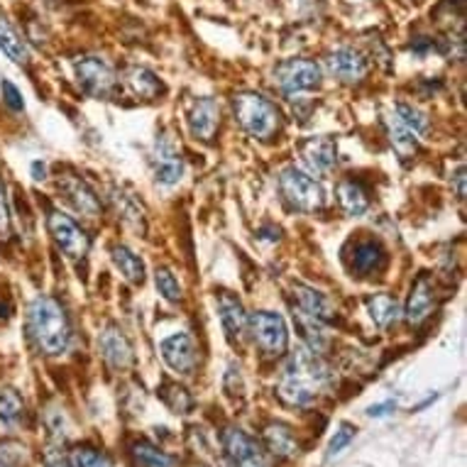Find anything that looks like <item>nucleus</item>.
Listing matches in <instances>:
<instances>
[{
	"label": "nucleus",
	"mask_w": 467,
	"mask_h": 467,
	"mask_svg": "<svg viewBox=\"0 0 467 467\" xmlns=\"http://www.w3.org/2000/svg\"><path fill=\"white\" fill-rule=\"evenodd\" d=\"M328 384V367L311 350H296L286 360L279 382V399L289 407H309Z\"/></svg>",
	"instance_id": "obj_1"
},
{
	"label": "nucleus",
	"mask_w": 467,
	"mask_h": 467,
	"mask_svg": "<svg viewBox=\"0 0 467 467\" xmlns=\"http://www.w3.org/2000/svg\"><path fill=\"white\" fill-rule=\"evenodd\" d=\"M30 336L44 355L57 357L69 350L71 328L67 313L49 296H37L30 306Z\"/></svg>",
	"instance_id": "obj_2"
},
{
	"label": "nucleus",
	"mask_w": 467,
	"mask_h": 467,
	"mask_svg": "<svg viewBox=\"0 0 467 467\" xmlns=\"http://www.w3.org/2000/svg\"><path fill=\"white\" fill-rule=\"evenodd\" d=\"M235 118L247 135L257 139H269L279 130L277 105L269 103L260 94H240L235 98Z\"/></svg>",
	"instance_id": "obj_3"
},
{
	"label": "nucleus",
	"mask_w": 467,
	"mask_h": 467,
	"mask_svg": "<svg viewBox=\"0 0 467 467\" xmlns=\"http://www.w3.org/2000/svg\"><path fill=\"white\" fill-rule=\"evenodd\" d=\"M279 189H282L284 199L292 206L299 208V211H306V213L319 211L323 206V199H326L320 184L313 176H309V174H303L301 169H296V166L282 169V174H279Z\"/></svg>",
	"instance_id": "obj_4"
},
{
	"label": "nucleus",
	"mask_w": 467,
	"mask_h": 467,
	"mask_svg": "<svg viewBox=\"0 0 467 467\" xmlns=\"http://www.w3.org/2000/svg\"><path fill=\"white\" fill-rule=\"evenodd\" d=\"M74 74L81 91L94 98H108L115 91V71L101 57H78L74 61Z\"/></svg>",
	"instance_id": "obj_5"
},
{
	"label": "nucleus",
	"mask_w": 467,
	"mask_h": 467,
	"mask_svg": "<svg viewBox=\"0 0 467 467\" xmlns=\"http://www.w3.org/2000/svg\"><path fill=\"white\" fill-rule=\"evenodd\" d=\"M223 448L230 467H269L265 450L240 428H225Z\"/></svg>",
	"instance_id": "obj_6"
},
{
	"label": "nucleus",
	"mask_w": 467,
	"mask_h": 467,
	"mask_svg": "<svg viewBox=\"0 0 467 467\" xmlns=\"http://www.w3.org/2000/svg\"><path fill=\"white\" fill-rule=\"evenodd\" d=\"M252 336L257 340V346L269 353V355H282L289 346V330L286 320L274 311H260L250 319Z\"/></svg>",
	"instance_id": "obj_7"
},
{
	"label": "nucleus",
	"mask_w": 467,
	"mask_h": 467,
	"mask_svg": "<svg viewBox=\"0 0 467 467\" xmlns=\"http://www.w3.org/2000/svg\"><path fill=\"white\" fill-rule=\"evenodd\" d=\"M274 81L286 95L303 94V91H311V88L319 86L320 69L316 67V61L289 59L279 64L277 71H274Z\"/></svg>",
	"instance_id": "obj_8"
},
{
	"label": "nucleus",
	"mask_w": 467,
	"mask_h": 467,
	"mask_svg": "<svg viewBox=\"0 0 467 467\" xmlns=\"http://www.w3.org/2000/svg\"><path fill=\"white\" fill-rule=\"evenodd\" d=\"M49 233L54 243L69 260H84L88 255V238L69 216H64L61 211L49 213Z\"/></svg>",
	"instance_id": "obj_9"
},
{
	"label": "nucleus",
	"mask_w": 467,
	"mask_h": 467,
	"mask_svg": "<svg viewBox=\"0 0 467 467\" xmlns=\"http://www.w3.org/2000/svg\"><path fill=\"white\" fill-rule=\"evenodd\" d=\"M152 174H155V182L162 184V186H174V184L182 182V152L174 145V139L166 138V135L157 139L155 149H152Z\"/></svg>",
	"instance_id": "obj_10"
},
{
	"label": "nucleus",
	"mask_w": 467,
	"mask_h": 467,
	"mask_svg": "<svg viewBox=\"0 0 467 467\" xmlns=\"http://www.w3.org/2000/svg\"><path fill=\"white\" fill-rule=\"evenodd\" d=\"M159 353L165 357V363L172 367L174 373L179 374H193L196 364H199V355H196V346L191 340L189 333H174V336L165 337Z\"/></svg>",
	"instance_id": "obj_11"
},
{
	"label": "nucleus",
	"mask_w": 467,
	"mask_h": 467,
	"mask_svg": "<svg viewBox=\"0 0 467 467\" xmlns=\"http://www.w3.org/2000/svg\"><path fill=\"white\" fill-rule=\"evenodd\" d=\"M98 350L112 370H128L132 364V346L118 326H108L98 337Z\"/></svg>",
	"instance_id": "obj_12"
},
{
	"label": "nucleus",
	"mask_w": 467,
	"mask_h": 467,
	"mask_svg": "<svg viewBox=\"0 0 467 467\" xmlns=\"http://www.w3.org/2000/svg\"><path fill=\"white\" fill-rule=\"evenodd\" d=\"M326 67L337 81L343 84H355L364 76L367 71V61L363 59V54L353 49V47H337L336 52H330L326 57Z\"/></svg>",
	"instance_id": "obj_13"
},
{
	"label": "nucleus",
	"mask_w": 467,
	"mask_h": 467,
	"mask_svg": "<svg viewBox=\"0 0 467 467\" xmlns=\"http://www.w3.org/2000/svg\"><path fill=\"white\" fill-rule=\"evenodd\" d=\"M303 165L311 169L316 176H326V174L336 166L337 149L336 142L330 138H311L309 142H303L301 148Z\"/></svg>",
	"instance_id": "obj_14"
},
{
	"label": "nucleus",
	"mask_w": 467,
	"mask_h": 467,
	"mask_svg": "<svg viewBox=\"0 0 467 467\" xmlns=\"http://www.w3.org/2000/svg\"><path fill=\"white\" fill-rule=\"evenodd\" d=\"M61 186V193H64V199L69 203L76 213L86 218H95L98 216V211H101V203L95 199V193L91 191L86 182H81L76 176H67V179H61L59 182Z\"/></svg>",
	"instance_id": "obj_15"
},
{
	"label": "nucleus",
	"mask_w": 467,
	"mask_h": 467,
	"mask_svg": "<svg viewBox=\"0 0 467 467\" xmlns=\"http://www.w3.org/2000/svg\"><path fill=\"white\" fill-rule=\"evenodd\" d=\"M218 103L213 98H199L189 112L191 135L196 139H211L218 128Z\"/></svg>",
	"instance_id": "obj_16"
},
{
	"label": "nucleus",
	"mask_w": 467,
	"mask_h": 467,
	"mask_svg": "<svg viewBox=\"0 0 467 467\" xmlns=\"http://www.w3.org/2000/svg\"><path fill=\"white\" fill-rule=\"evenodd\" d=\"M218 316H220V323H223L225 336L230 343L240 340L245 333V326H247V316H245L243 303L238 301L233 294H220L218 299Z\"/></svg>",
	"instance_id": "obj_17"
},
{
	"label": "nucleus",
	"mask_w": 467,
	"mask_h": 467,
	"mask_svg": "<svg viewBox=\"0 0 467 467\" xmlns=\"http://www.w3.org/2000/svg\"><path fill=\"white\" fill-rule=\"evenodd\" d=\"M294 296H296V303H299V311H303L306 316H311V319L320 320V323H326L336 316V309H333V303L326 294H320L311 286H303V284H296L294 286Z\"/></svg>",
	"instance_id": "obj_18"
},
{
	"label": "nucleus",
	"mask_w": 467,
	"mask_h": 467,
	"mask_svg": "<svg viewBox=\"0 0 467 467\" xmlns=\"http://www.w3.org/2000/svg\"><path fill=\"white\" fill-rule=\"evenodd\" d=\"M433 309V286L428 277H418L411 286L407 303V320L409 323H421Z\"/></svg>",
	"instance_id": "obj_19"
},
{
	"label": "nucleus",
	"mask_w": 467,
	"mask_h": 467,
	"mask_svg": "<svg viewBox=\"0 0 467 467\" xmlns=\"http://www.w3.org/2000/svg\"><path fill=\"white\" fill-rule=\"evenodd\" d=\"M0 52L15 64H27V59H30V49H27L25 40L20 37L15 25L3 13H0Z\"/></svg>",
	"instance_id": "obj_20"
},
{
	"label": "nucleus",
	"mask_w": 467,
	"mask_h": 467,
	"mask_svg": "<svg viewBox=\"0 0 467 467\" xmlns=\"http://www.w3.org/2000/svg\"><path fill=\"white\" fill-rule=\"evenodd\" d=\"M265 443H267V448L277 458H294L296 453H299V443H296L294 431L284 424H269L265 428Z\"/></svg>",
	"instance_id": "obj_21"
},
{
	"label": "nucleus",
	"mask_w": 467,
	"mask_h": 467,
	"mask_svg": "<svg viewBox=\"0 0 467 467\" xmlns=\"http://www.w3.org/2000/svg\"><path fill=\"white\" fill-rule=\"evenodd\" d=\"M382 265H384V250H382L380 243L363 240V243L355 245V252H353V272H357V274H373V272L382 269Z\"/></svg>",
	"instance_id": "obj_22"
},
{
	"label": "nucleus",
	"mask_w": 467,
	"mask_h": 467,
	"mask_svg": "<svg viewBox=\"0 0 467 467\" xmlns=\"http://www.w3.org/2000/svg\"><path fill=\"white\" fill-rule=\"evenodd\" d=\"M111 257L112 265L118 267V272H121L122 277L128 279L130 284H142V279H145V262L139 260L130 247L118 245V247H112Z\"/></svg>",
	"instance_id": "obj_23"
},
{
	"label": "nucleus",
	"mask_w": 467,
	"mask_h": 467,
	"mask_svg": "<svg viewBox=\"0 0 467 467\" xmlns=\"http://www.w3.org/2000/svg\"><path fill=\"white\" fill-rule=\"evenodd\" d=\"M125 81H128L132 94L139 95V98H155V95L162 94L159 78L149 69H145V67H130V69L125 71Z\"/></svg>",
	"instance_id": "obj_24"
},
{
	"label": "nucleus",
	"mask_w": 467,
	"mask_h": 467,
	"mask_svg": "<svg viewBox=\"0 0 467 467\" xmlns=\"http://www.w3.org/2000/svg\"><path fill=\"white\" fill-rule=\"evenodd\" d=\"M367 311L370 319L380 326V328H390L391 323L399 320V303L390 294H374L367 299Z\"/></svg>",
	"instance_id": "obj_25"
},
{
	"label": "nucleus",
	"mask_w": 467,
	"mask_h": 467,
	"mask_svg": "<svg viewBox=\"0 0 467 467\" xmlns=\"http://www.w3.org/2000/svg\"><path fill=\"white\" fill-rule=\"evenodd\" d=\"M337 201H340V206L346 208L347 216H363L364 211H367V196H364V191L360 184L355 182H343L337 186Z\"/></svg>",
	"instance_id": "obj_26"
},
{
	"label": "nucleus",
	"mask_w": 467,
	"mask_h": 467,
	"mask_svg": "<svg viewBox=\"0 0 467 467\" xmlns=\"http://www.w3.org/2000/svg\"><path fill=\"white\" fill-rule=\"evenodd\" d=\"M387 132H390V139L391 145H394V149L399 152V157L401 159H407V157H411L416 152V135L411 130H409L404 122L399 121L397 115L394 118H387Z\"/></svg>",
	"instance_id": "obj_27"
},
{
	"label": "nucleus",
	"mask_w": 467,
	"mask_h": 467,
	"mask_svg": "<svg viewBox=\"0 0 467 467\" xmlns=\"http://www.w3.org/2000/svg\"><path fill=\"white\" fill-rule=\"evenodd\" d=\"M296 320H299V326H301L303 330V337H306V343H309V347H311V353H320L323 347H326V333H323V323L316 319H311V316H306L303 311H299L296 309Z\"/></svg>",
	"instance_id": "obj_28"
},
{
	"label": "nucleus",
	"mask_w": 467,
	"mask_h": 467,
	"mask_svg": "<svg viewBox=\"0 0 467 467\" xmlns=\"http://www.w3.org/2000/svg\"><path fill=\"white\" fill-rule=\"evenodd\" d=\"M132 458L139 467H172V458L155 445L139 441L132 445Z\"/></svg>",
	"instance_id": "obj_29"
},
{
	"label": "nucleus",
	"mask_w": 467,
	"mask_h": 467,
	"mask_svg": "<svg viewBox=\"0 0 467 467\" xmlns=\"http://www.w3.org/2000/svg\"><path fill=\"white\" fill-rule=\"evenodd\" d=\"M25 411V404L15 390H0V421L13 426Z\"/></svg>",
	"instance_id": "obj_30"
},
{
	"label": "nucleus",
	"mask_w": 467,
	"mask_h": 467,
	"mask_svg": "<svg viewBox=\"0 0 467 467\" xmlns=\"http://www.w3.org/2000/svg\"><path fill=\"white\" fill-rule=\"evenodd\" d=\"M162 399H165V404L172 409L174 414H189L191 409H193V399L179 384H165L162 387Z\"/></svg>",
	"instance_id": "obj_31"
},
{
	"label": "nucleus",
	"mask_w": 467,
	"mask_h": 467,
	"mask_svg": "<svg viewBox=\"0 0 467 467\" xmlns=\"http://www.w3.org/2000/svg\"><path fill=\"white\" fill-rule=\"evenodd\" d=\"M394 108H397L399 121L404 122L414 135H424V132L428 130V118H426L418 108H414V105L409 103H397Z\"/></svg>",
	"instance_id": "obj_32"
},
{
	"label": "nucleus",
	"mask_w": 467,
	"mask_h": 467,
	"mask_svg": "<svg viewBox=\"0 0 467 467\" xmlns=\"http://www.w3.org/2000/svg\"><path fill=\"white\" fill-rule=\"evenodd\" d=\"M69 465L71 467H111L108 458L103 453H98L95 448L88 445H78L69 453Z\"/></svg>",
	"instance_id": "obj_33"
},
{
	"label": "nucleus",
	"mask_w": 467,
	"mask_h": 467,
	"mask_svg": "<svg viewBox=\"0 0 467 467\" xmlns=\"http://www.w3.org/2000/svg\"><path fill=\"white\" fill-rule=\"evenodd\" d=\"M155 286H157V292L162 294V299H166V301L174 303L182 299V284H179V279L174 277L169 269H157Z\"/></svg>",
	"instance_id": "obj_34"
},
{
	"label": "nucleus",
	"mask_w": 467,
	"mask_h": 467,
	"mask_svg": "<svg viewBox=\"0 0 467 467\" xmlns=\"http://www.w3.org/2000/svg\"><path fill=\"white\" fill-rule=\"evenodd\" d=\"M355 433H357V428L353 424H340V428H337L336 436H333L328 443V460L336 458V455H340V453H343V450L353 443Z\"/></svg>",
	"instance_id": "obj_35"
},
{
	"label": "nucleus",
	"mask_w": 467,
	"mask_h": 467,
	"mask_svg": "<svg viewBox=\"0 0 467 467\" xmlns=\"http://www.w3.org/2000/svg\"><path fill=\"white\" fill-rule=\"evenodd\" d=\"M22 445H18V443H3L0 445V467H20V463H22Z\"/></svg>",
	"instance_id": "obj_36"
},
{
	"label": "nucleus",
	"mask_w": 467,
	"mask_h": 467,
	"mask_svg": "<svg viewBox=\"0 0 467 467\" xmlns=\"http://www.w3.org/2000/svg\"><path fill=\"white\" fill-rule=\"evenodd\" d=\"M0 91H3V98H5V103H8V108H13V111H22L25 108V101H22V94L18 91V86L13 84V81H3L0 84Z\"/></svg>",
	"instance_id": "obj_37"
},
{
	"label": "nucleus",
	"mask_w": 467,
	"mask_h": 467,
	"mask_svg": "<svg viewBox=\"0 0 467 467\" xmlns=\"http://www.w3.org/2000/svg\"><path fill=\"white\" fill-rule=\"evenodd\" d=\"M10 235V208L8 196H5V184L0 182V238L5 240Z\"/></svg>",
	"instance_id": "obj_38"
},
{
	"label": "nucleus",
	"mask_w": 467,
	"mask_h": 467,
	"mask_svg": "<svg viewBox=\"0 0 467 467\" xmlns=\"http://www.w3.org/2000/svg\"><path fill=\"white\" fill-rule=\"evenodd\" d=\"M47 426H49L52 436H57V441H64V438H67V431H64V414H61L59 409H49V414H47Z\"/></svg>",
	"instance_id": "obj_39"
},
{
	"label": "nucleus",
	"mask_w": 467,
	"mask_h": 467,
	"mask_svg": "<svg viewBox=\"0 0 467 467\" xmlns=\"http://www.w3.org/2000/svg\"><path fill=\"white\" fill-rule=\"evenodd\" d=\"M44 467H71V465H69V458L61 455V450L49 448L47 450V455H44Z\"/></svg>",
	"instance_id": "obj_40"
},
{
	"label": "nucleus",
	"mask_w": 467,
	"mask_h": 467,
	"mask_svg": "<svg viewBox=\"0 0 467 467\" xmlns=\"http://www.w3.org/2000/svg\"><path fill=\"white\" fill-rule=\"evenodd\" d=\"M394 409H397V401L390 399V401H384V404H374V407L367 409V416H373V418H382V416H390Z\"/></svg>",
	"instance_id": "obj_41"
},
{
	"label": "nucleus",
	"mask_w": 467,
	"mask_h": 467,
	"mask_svg": "<svg viewBox=\"0 0 467 467\" xmlns=\"http://www.w3.org/2000/svg\"><path fill=\"white\" fill-rule=\"evenodd\" d=\"M32 176H35L37 182L47 179V166H44V162H32Z\"/></svg>",
	"instance_id": "obj_42"
},
{
	"label": "nucleus",
	"mask_w": 467,
	"mask_h": 467,
	"mask_svg": "<svg viewBox=\"0 0 467 467\" xmlns=\"http://www.w3.org/2000/svg\"><path fill=\"white\" fill-rule=\"evenodd\" d=\"M458 199H465V169L458 172Z\"/></svg>",
	"instance_id": "obj_43"
},
{
	"label": "nucleus",
	"mask_w": 467,
	"mask_h": 467,
	"mask_svg": "<svg viewBox=\"0 0 467 467\" xmlns=\"http://www.w3.org/2000/svg\"><path fill=\"white\" fill-rule=\"evenodd\" d=\"M3 319H8V303L0 299V320Z\"/></svg>",
	"instance_id": "obj_44"
}]
</instances>
